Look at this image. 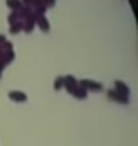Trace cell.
Wrapping results in <instances>:
<instances>
[{"instance_id": "cell-1", "label": "cell", "mask_w": 138, "mask_h": 146, "mask_svg": "<svg viewBox=\"0 0 138 146\" xmlns=\"http://www.w3.org/2000/svg\"><path fill=\"white\" fill-rule=\"evenodd\" d=\"M79 86L80 88H84V90H94V92H100L103 86H101V83H98V81H93V79H80L79 81Z\"/></svg>"}, {"instance_id": "cell-2", "label": "cell", "mask_w": 138, "mask_h": 146, "mask_svg": "<svg viewBox=\"0 0 138 146\" xmlns=\"http://www.w3.org/2000/svg\"><path fill=\"white\" fill-rule=\"evenodd\" d=\"M77 86H79V81L73 76H63V88H67L68 93H72Z\"/></svg>"}, {"instance_id": "cell-3", "label": "cell", "mask_w": 138, "mask_h": 146, "mask_svg": "<svg viewBox=\"0 0 138 146\" xmlns=\"http://www.w3.org/2000/svg\"><path fill=\"white\" fill-rule=\"evenodd\" d=\"M9 99L14 100V102H26L28 95H26L25 92H19V90H10L9 92Z\"/></svg>"}, {"instance_id": "cell-4", "label": "cell", "mask_w": 138, "mask_h": 146, "mask_svg": "<svg viewBox=\"0 0 138 146\" xmlns=\"http://www.w3.org/2000/svg\"><path fill=\"white\" fill-rule=\"evenodd\" d=\"M114 85H115V92H119V93H122V95H126V97H129V93H131V90H129V86L126 85V83H122V81H119V79H115L114 81Z\"/></svg>"}, {"instance_id": "cell-5", "label": "cell", "mask_w": 138, "mask_h": 146, "mask_svg": "<svg viewBox=\"0 0 138 146\" xmlns=\"http://www.w3.org/2000/svg\"><path fill=\"white\" fill-rule=\"evenodd\" d=\"M109 97L114 99L115 102H119V104H128L129 102V97H126V95H122V93L115 92V90H109Z\"/></svg>"}, {"instance_id": "cell-6", "label": "cell", "mask_w": 138, "mask_h": 146, "mask_svg": "<svg viewBox=\"0 0 138 146\" xmlns=\"http://www.w3.org/2000/svg\"><path fill=\"white\" fill-rule=\"evenodd\" d=\"M35 25L42 30V32H49V30H51V27H49V19H47L46 16H39L37 21H35Z\"/></svg>"}, {"instance_id": "cell-7", "label": "cell", "mask_w": 138, "mask_h": 146, "mask_svg": "<svg viewBox=\"0 0 138 146\" xmlns=\"http://www.w3.org/2000/svg\"><path fill=\"white\" fill-rule=\"evenodd\" d=\"M72 95H73V97H75V99H79V100H84V99H86V97H88V92H86V90H84V88H80V86H77L75 90H73V92H72Z\"/></svg>"}, {"instance_id": "cell-8", "label": "cell", "mask_w": 138, "mask_h": 146, "mask_svg": "<svg viewBox=\"0 0 138 146\" xmlns=\"http://www.w3.org/2000/svg\"><path fill=\"white\" fill-rule=\"evenodd\" d=\"M5 4H7V7L9 9H12V11H19L21 9V0H5Z\"/></svg>"}, {"instance_id": "cell-9", "label": "cell", "mask_w": 138, "mask_h": 146, "mask_svg": "<svg viewBox=\"0 0 138 146\" xmlns=\"http://www.w3.org/2000/svg\"><path fill=\"white\" fill-rule=\"evenodd\" d=\"M10 34H18V32H21V30H23V21H21V19H19V21H16V23H12V25H10Z\"/></svg>"}, {"instance_id": "cell-10", "label": "cell", "mask_w": 138, "mask_h": 146, "mask_svg": "<svg viewBox=\"0 0 138 146\" xmlns=\"http://www.w3.org/2000/svg\"><path fill=\"white\" fill-rule=\"evenodd\" d=\"M33 28H35V23L33 21H23V30H25L26 34H30Z\"/></svg>"}, {"instance_id": "cell-11", "label": "cell", "mask_w": 138, "mask_h": 146, "mask_svg": "<svg viewBox=\"0 0 138 146\" xmlns=\"http://www.w3.org/2000/svg\"><path fill=\"white\" fill-rule=\"evenodd\" d=\"M7 21H9V25H12V23L19 21V18H18V13H16V11H12V13L9 14V18H7Z\"/></svg>"}, {"instance_id": "cell-12", "label": "cell", "mask_w": 138, "mask_h": 146, "mask_svg": "<svg viewBox=\"0 0 138 146\" xmlns=\"http://www.w3.org/2000/svg\"><path fill=\"white\" fill-rule=\"evenodd\" d=\"M63 88V76H58L54 79V90H61Z\"/></svg>"}, {"instance_id": "cell-13", "label": "cell", "mask_w": 138, "mask_h": 146, "mask_svg": "<svg viewBox=\"0 0 138 146\" xmlns=\"http://www.w3.org/2000/svg\"><path fill=\"white\" fill-rule=\"evenodd\" d=\"M5 42V35H0V46H2Z\"/></svg>"}, {"instance_id": "cell-14", "label": "cell", "mask_w": 138, "mask_h": 146, "mask_svg": "<svg viewBox=\"0 0 138 146\" xmlns=\"http://www.w3.org/2000/svg\"><path fill=\"white\" fill-rule=\"evenodd\" d=\"M0 79H2V72H0Z\"/></svg>"}]
</instances>
